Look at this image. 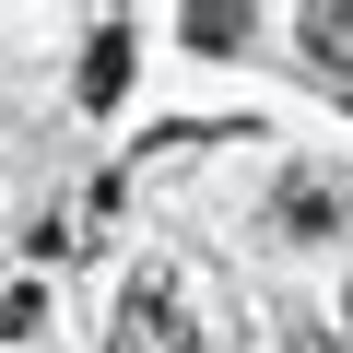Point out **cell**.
Instances as JSON below:
<instances>
[{
    "mask_svg": "<svg viewBox=\"0 0 353 353\" xmlns=\"http://www.w3.org/2000/svg\"><path fill=\"white\" fill-rule=\"evenodd\" d=\"M271 236H341V189H330V176H283Z\"/></svg>",
    "mask_w": 353,
    "mask_h": 353,
    "instance_id": "3957f363",
    "label": "cell"
},
{
    "mask_svg": "<svg viewBox=\"0 0 353 353\" xmlns=\"http://www.w3.org/2000/svg\"><path fill=\"white\" fill-rule=\"evenodd\" d=\"M118 94H130V24H106L83 59V106H118Z\"/></svg>",
    "mask_w": 353,
    "mask_h": 353,
    "instance_id": "277c9868",
    "label": "cell"
},
{
    "mask_svg": "<svg viewBox=\"0 0 353 353\" xmlns=\"http://www.w3.org/2000/svg\"><path fill=\"white\" fill-rule=\"evenodd\" d=\"M106 353H201V341H189V294H176L165 271H141V283L118 294V330H106Z\"/></svg>",
    "mask_w": 353,
    "mask_h": 353,
    "instance_id": "6da1fadb",
    "label": "cell"
},
{
    "mask_svg": "<svg viewBox=\"0 0 353 353\" xmlns=\"http://www.w3.org/2000/svg\"><path fill=\"white\" fill-rule=\"evenodd\" d=\"M283 353H330V330H283Z\"/></svg>",
    "mask_w": 353,
    "mask_h": 353,
    "instance_id": "8992f818",
    "label": "cell"
},
{
    "mask_svg": "<svg viewBox=\"0 0 353 353\" xmlns=\"http://www.w3.org/2000/svg\"><path fill=\"white\" fill-rule=\"evenodd\" d=\"M294 36H306V48H318L330 71H353V12H341V0H318V12H306Z\"/></svg>",
    "mask_w": 353,
    "mask_h": 353,
    "instance_id": "5b68a950",
    "label": "cell"
},
{
    "mask_svg": "<svg viewBox=\"0 0 353 353\" xmlns=\"http://www.w3.org/2000/svg\"><path fill=\"white\" fill-rule=\"evenodd\" d=\"M106 212H118V189H106V176H94V189H83V201H59V212L36 224V259H83V248L106 236Z\"/></svg>",
    "mask_w": 353,
    "mask_h": 353,
    "instance_id": "7a4b0ae2",
    "label": "cell"
}]
</instances>
